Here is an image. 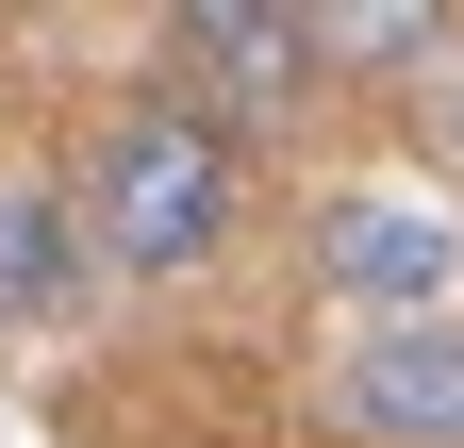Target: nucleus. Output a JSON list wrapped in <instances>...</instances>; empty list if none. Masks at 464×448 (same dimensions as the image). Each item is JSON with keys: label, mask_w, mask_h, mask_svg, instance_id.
I'll use <instances>...</instances> for the list:
<instances>
[{"label": "nucleus", "mask_w": 464, "mask_h": 448, "mask_svg": "<svg viewBox=\"0 0 464 448\" xmlns=\"http://www.w3.org/2000/svg\"><path fill=\"white\" fill-rule=\"evenodd\" d=\"M67 216H83V249L116 283H199L232 249V216H249V166H232V133H199L183 100H133V117H100Z\"/></svg>", "instance_id": "f257e3e1"}, {"label": "nucleus", "mask_w": 464, "mask_h": 448, "mask_svg": "<svg viewBox=\"0 0 464 448\" xmlns=\"http://www.w3.org/2000/svg\"><path fill=\"white\" fill-rule=\"evenodd\" d=\"M315 283L365 299L382 332H398V316H448V283H464V216H431L415 183H348V200H315Z\"/></svg>", "instance_id": "f03ea898"}, {"label": "nucleus", "mask_w": 464, "mask_h": 448, "mask_svg": "<svg viewBox=\"0 0 464 448\" xmlns=\"http://www.w3.org/2000/svg\"><path fill=\"white\" fill-rule=\"evenodd\" d=\"M166 67H183V117L199 133L299 117L315 100V17H282V0H183V17H166Z\"/></svg>", "instance_id": "7ed1b4c3"}, {"label": "nucleus", "mask_w": 464, "mask_h": 448, "mask_svg": "<svg viewBox=\"0 0 464 448\" xmlns=\"http://www.w3.org/2000/svg\"><path fill=\"white\" fill-rule=\"evenodd\" d=\"M332 415L365 448H464V316H398L332 365Z\"/></svg>", "instance_id": "20e7f679"}, {"label": "nucleus", "mask_w": 464, "mask_h": 448, "mask_svg": "<svg viewBox=\"0 0 464 448\" xmlns=\"http://www.w3.org/2000/svg\"><path fill=\"white\" fill-rule=\"evenodd\" d=\"M83 283H100V249H83L67 183H0V349H50L83 316Z\"/></svg>", "instance_id": "39448f33"}, {"label": "nucleus", "mask_w": 464, "mask_h": 448, "mask_svg": "<svg viewBox=\"0 0 464 448\" xmlns=\"http://www.w3.org/2000/svg\"><path fill=\"white\" fill-rule=\"evenodd\" d=\"M332 67H448V17H415V0H348V17H315V83Z\"/></svg>", "instance_id": "423d86ee"}, {"label": "nucleus", "mask_w": 464, "mask_h": 448, "mask_svg": "<svg viewBox=\"0 0 464 448\" xmlns=\"http://www.w3.org/2000/svg\"><path fill=\"white\" fill-rule=\"evenodd\" d=\"M431 133H448V166H464V50L431 67Z\"/></svg>", "instance_id": "0eeeda50"}]
</instances>
